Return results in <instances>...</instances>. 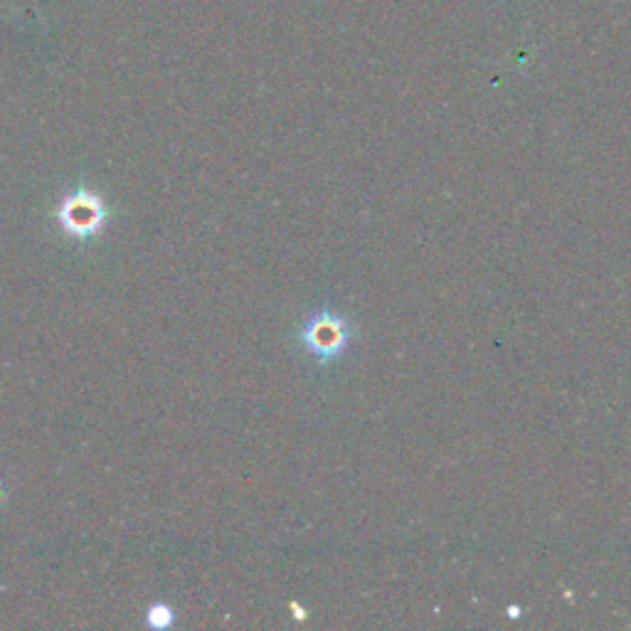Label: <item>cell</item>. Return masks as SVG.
I'll return each instance as SVG.
<instances>
[{
    "label": "cell",
    "mask_w": 631,
    "mask_h": 631,
    "mask_svg": "<svg viewBox=\"0 0 631 631\" xmlns=\"http://www.w3.org/2000/svg\"><path fill=\"white\" fill-rule=\"evenodd\" d=\"M106 219V207L102 200L87 190L72 193L65 203L60 205V223L70 235L91 237L102 230Z\"/></svg>",
    "instance_id": "7a4b0ae2"
},
{
    "label": "cell",
    "mask_w": 631,
    "mask_h": 631,
    "mask_svg": "<svg viewBox=\"0 0 631 631\" xmlns=\"http://www.w3.org/2000/svg\"><path fill=\"white\" fill-rule=\"evenodd\" d=\"M149 619H151L153 627H168L173 621V611L168 607H153L149 611Z\"/></svg>",
    "instance_id": "3957f363"
},
{
    "label": "cell",
    "mask_w": 631,
    "mask_h": 631,
    "mask_svg": "<svg viewBox=\"0 0 631 631\" xmlns=\"http://www.w3.org/2000/svg\"><path fill=\"white\" fill-rule=\"evenodd\" d=\"M358 328L333 304H318L301 318L294 333L296 349L318 370H331L349 358L358 343Z\"/></svg>",
    "instance_id": "6da1fadb"
}]
</instances>
